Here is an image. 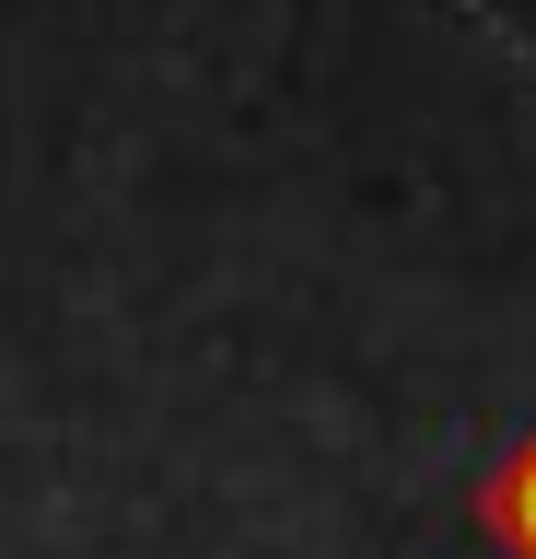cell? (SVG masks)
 I'll return each mask as SVG.
<instances>
[{
	"label": "cell",
	"mask_w": 536,
	"mask_h": 559,
	"mask_svg": "<svg viewBox=\"0 0 536 559\" xmlns=\"http://www.w3.org/2000/svg\"><path fill=\"white\" fill-rule=\"evenodd\" d=\"M490 524L513 536V559H536V443L501 466V489H490Z\"/></svg>",
	"instance_id": "1"
}]
</instances>
